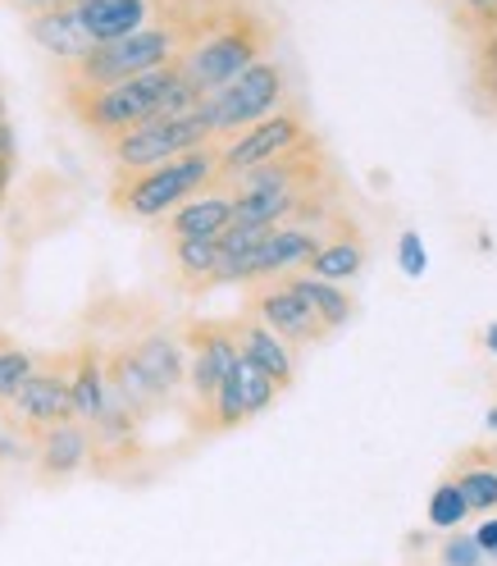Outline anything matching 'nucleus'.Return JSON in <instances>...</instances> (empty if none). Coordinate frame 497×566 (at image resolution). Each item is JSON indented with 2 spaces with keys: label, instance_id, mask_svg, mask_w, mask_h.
<instances>
[{
  "label": "nucleus",
  "instance_id": "1",
  "mask_svg": "<svg viewBox=\"0 0 497 566\" xmlns=\"http://www.w3.org/2000/svg\"><path fill=\"white\" fill-rule=\"evenodd\" d=\"M68 105L83 128H92L96 137H119L147 119H160V115H188L201 105V96L183 83L179 64H165L156 74H137V78H124V83H110V87H68Z\"/></svg>",
  "mask_w": 497,
  "mask_h": 566
},
{
  "label": "nucleus",
  "instance_id": "2",
  "mask_svg": "<svg viewBox=\"0 0 497 566\" xmlns=\"http://www.w3.org/2000/svg\"><path fill=\"white\" fill-rule=\"evenodd\" d=\"M220 184V147H197L179 160H165L156 169H141V174H119L115 184V206L124 210L128 220L141 224H160L169 210H179L188 197L205 192Z\"/></svg>",
  "mask_w": 497,
  "mask_h": 566
},
{
  "label": "nucleus",
  "instance_id": "3",
  "mask_svg": "<svg viewBox=\"0 0 497 566\" xmlns=\"http://www.w3.org/2000/svg\"><path fill=\"white\" fill-rule=\"evenodd\" d=\"M183 55L179 28L169 23H147L133 38H119L110 46H92L74 69H68V87H110L137 74H156V69L173 64Z\"/></svg>",
  "mask_w": 497,
  "mask_h": 566
},
{
  "label": "nucleus",
  "instance_id": "4",
  "mask_svg": "<svg viewBox=\"0 0 497 566\" xmlns=\"http://www.w3.org/2000/svg\"><path fill=\"white\" fill-rule=\"evenodd\" d=\"M288 101V74H283L278 60H256L252 69H242L233 83H224L220 92H210L197 111L210 128V137H233L242 128H252L261 119H269L274 111H283Z\"/></svg>",
  "mask_w": 497,
  "mask_h": 566
},
{
  "label": "nucleus",
  "instance_id": "5",
  "mask_svg": "<svg viewBox=\"0 0 497 566\" xmlns=\"http://www.w3.org/2000/svg\"><path fill=\"white\" fill-rule=\"evenodd\" d=\"M256 60H265V32L252 19H229L224 28L205 32L201 42L183 46V55L173 64H179L183 83L205 101L210 92H220L224 83H233L242 69H252Z\"/></svg>",
  "mask_w": 497,
  "mask_h": 566
},
{
  "label": "nucleus",
  "instance_id": "6",
  "mask_svg": "<svg viewBox=\"0 0 497 566\" xmlns=\"http://www.w3.org/2000/svg\"><path fill=\"white\" fill-rule=\"evenodd\" d=\"M210 142L215 137H210L201 111H188V115H160V119L137 124V128L105 142V151H110V165L119 174H141L165 160H179L197 147H210Z\"/></svg>",
  "mask_w": 497,
  "mask_h": 566
},
{
  "label": "nucleus",
  "instance_id": "7",
  "mask_svg": "<svg viewBox=\"0 0 497 566\" xmlns=\"http://www.w3.org/2000/svg\"><path fill=\"white\" fill-rule=\"evenodd\" d=\"M306 142H310V128H306L302 111H288V105H283V111H274L269 119L215 142L220 147V184H233L242 174H252L256 165H269L278 156L306 147Z\"/></svg>",
  "mask_w": 497,
  "mask_h": 566
},
{
  "label": "nucleus",
  "instance_id": "8",
  "mask_svg": "<svg viewBox=\"0 0 497 566\" xmlns=\"http://www.w3.org/2000/svg\"><path fill=\"white\" fill-rule=\"evenodd\" d=\"M183 352H188V394L192 402L205 411L210 398L220 394V384L233 375L237 366V338H233V325L224 321H201L188 329L183 338Z\"/></svg>",
  "mask_w": 497,
  "mask_h": 566
},
{
  "label": "nucleus",
  "instance_id": "9",
  "mask_svg": "<svg viewBox=\"0 0 497 566\" xmlns=\"http://www.w3.org/2000/svg\"><path fill=\"white\" fill-rule=\"evenodd\" d=\"M246 311H252V321H261L269 334H278L288 347H315V343L329 338L325 329H319L315 315H310V306L293 293L288 279L261 283V289L252 293V302H246Z\"/></svg>",
  "mask_w": 497,
  "mask_h": 566
},
{
  "label": "nucleus",
  "instance_id": "10",
  "mask_svg": "<svg viewBox=\"0 0 497 566\" xmlns=\"http://www.w3.org/2000/svg\"><path fill=\"white\" fill-rule=\"evenodd\" d=\"M10 416L23 424V430L42 434L51 424L74 420V394H68V357L55 366H38L28 375V384L14 394Z\"/></svg>",
  "mask_w": 497,
  "mask_h": 566
},
{
  "label": "nucleus",
  "instance_id": "11",
  "mask_svg": "<svg viewBox=\"0 0 497 566\" xmlns=\"http://www.w3.org/2000/svg\"><path fill=\"white\" fill-rule=\"evenodd\" d=\"M32 457H38V475L46 484H68L92 467L96 443H92V430L83 420H64V424H51V430L38 434Z\"/></svg>",
  "mask_w": 497,
  "mask_h": 566
},
{
  "label": "nucleus",
  "instance_id": "12",
  "mask_svg": "<svg viewBox=\"0 0 497 566\" xmlns=\"http://www.w3.org/2000/svg\"><path fill=\"white\" fill-rule=\"evenodd\" d=\"M128 352H133L137 370L147 375L151 394H156L160 407H165V402L183 388V379H188V352H183V343L173 338V334H165V329H156V334H147V338L128 343Z\"/></svg>",
  "mask_w": 497,
  "mask_h": 566
},
{
  "label": "nucleus",
  "instance_id": "13",
  "mask_svg": "<svg viewBox=\"0 0 497 566\" xmlns=\"http://www.w3.org/2000/svg\"><path fill=\"white\" fill-rule=\"evenodd\" d=\"M74 14L92 46H110L151 23V0H78Z\"/></svg>",
  "mask_w": 497,
  "mask_h": 566
},
{
  "label": "nucleus",
  "instance_id": "14",
  "mask_svg": "<svg viewBox=\"0 0 497 566\" xmlns=\"http://www.w3.org/2000/svg\"><path fill=\"white\" fill-rule=\"evenodd\" d=\"M233 338H237V357H246L261 375H269V379L278 384V394L297 379V357H293V347L283 343L278 334H269L261 321H252V315L233 321Z\"/></svg>",
  "mask_w": 497,
  "mask_h": 566
},
{
  "label": "nucleus",
  "instance_id": "15",
  "mask_svg": "<svg viewBox=\"0 0 497 566\" xmlns=\"http://www.w3.org/2000/svg\"><path fill=\"white\" fill-rule=\"evenodd\" d=\"M173 238H220L233 224V192L229 188H205L197 197H188L179 210H169L160 220Z\"/></svg>",
  "mask_w": 497,
  "mask_h": 566
},
{
  "label": "nucleus",
  "instance_id": "16",
  "mask_svg": "<svg viewBox=\"0 0 497 566\" xmlns=\"http://www.w3.org/2000/svg\"><path fill=\"white\" fill-rule=\"evenodd\" d=\"M68 394H74V420L96 424L101 411L110 407V379H105V352L78 347L68 357Z\"/></svg>",
  "mask_w": 497,
  "mask_h": 566
},
{
  "label": "nucleus",
  "instance_id": "17",
  "mask_svg": "<svg viewBox=\"0 0 497 566\" xmlns=\"http://www.w3.org/2000/svg\"><path fill=\"white\" fill-rule=\"evenodd\" d=\"M28 38L38 42L55 64H64V69H74L92 51V42H87V32H83L74 6H68V10H42V14H32L28 19Z\"/></svg>",
  "mask_w": 497,
  "mask_h": 566
},
{
  "label": "nucleus",
  "instance_id": "18",
  "mask_svg": "<svg viewBox=\"0 0 497 566\" xmlns=\"http://www.w3.org/2000/svg\"><path fill=\"white\" fill-rule=\"evenodd\" d=\"M293 293L310 306V315L319 321L325 334H338L351 325V315H357V302H351L347 283H329V279H315V274H288Z\"/></svg>",
  "mask_w": 497,
  "mask_h": 566
},
{
  "label": "nucleus",
  "instance_id": "19",
  "mask_svg": "<svg viewBox=\"0 0 497 566\" xmlns=\"http://www.w3.org/2000/svg\"><path fill=\"white\" fill-rule=\"evenodd\" d=\"M370 252L361 238H325L319 252L310 256V265L302 274H315V279H329V283H351L361 270H366Z\"/></svg>",
  "mask_w": 497,
  "mask_h": 566
},
{
  "label": "nucleus",
  "instance_id": "20",
  "mask_svg": "<svg viewBox=\"0 0 497 566\" xmlns=\"http://www.w3.org/2000/svg\"><path fill=\"white\" fill-rule=\"evenodd\" d=\"M173 270H179L183 283H215L220 270V242L215 238H173Z\"/></svg>",
  "mask_w": 497,
  "mask_h": 566
},
{
  "label": "nucleus",
  "instance_id": "21",
  "mask_svg": "<svg viewBox=\"0 0 497 566\" xmlns=\"http://www.w3.org/2000/svg\"><path fill=\"white\" fill-rule=\"evenodd\" d=\"M452 484L461 489V499H466L470 512H479V516L497 512V462H475L470 457V462L456 467Z\"/></svg>",
  "mask_w": 497,
  "mask_h": 566
},
{
  "label": "nucleus",
  "instance_id": "22",
  "mask_svg": "<svg viewBox=\"0 0 497 566\" xmlns=\"http://www.w3.org/2000/svg\"><path fill=\"white\" fill-rule=\"evenodd\" d=\"M466 516H470V507H466V499H461V489L452 484V475L438 480L430 503H424V521H430L434 530H443V535H452V530L466 525Z\"/></svg>",
  "mask_w": 497,
  "mask_h": 566
},
{
  "label": "nucleus",
  "instance_id": "23",
  "mask_svg": "<svg viewBox=\"0 0 497 566\" xmlns=\"http://www.w3.org/2000/svg\"><path fill=\"white\" fill-rule=\"evenodd\" d=\"M233 384H237V398H242L246 416H261V411H269V407L278 402V384H274L269 375H261L246 357H237V366H233Z\"/></svg>",
  "mask_w": 497,
  "mask_h": 566
},
{
  "label": "nucleus",
  "instance_id": "24",
  "mask_svg": "<svg viewBox=\"0 0 497 566\" xmlns=\"http://www.w3.org/2000/svg\"><path fill=\"white\" fill-rule=\"evenodd\" d=\"M32 370H38V357H32L28 347H19V343H6V338H0V407H10V402H14V394L28 384Z\"/></svg>",
  "mask_w": 497,
  "mask_h": 566
},
{
  "label": "nucleus",
  "instance_id": "25",
  "mask_svg": "<svg viewBox=\"0 0 497 566\" xmlns=\"http://www.w3.org/2000/svg\"><path fill=\"white\" fill-rule=\"evenodd\" d=\"M438 566H488V562H484L470 530H452V535L443 539V548H438Z\"/></svg>",
  "mask_w": 497,
  "mask_h": 566
},
{
  "label": "nucleus",
  "instance_id": "26",
  "mask_svg": "<svg viewBox=\"0 0 497 566\" xmlns=\"http://www.w3.org/2000/svg\"><path fill=\"white\" fill-rule=\"evenodd\" d=\"M398 270L406 279H424V274H430V247H424V238L415 229H406L398 238Z\"/></svg>",
  "mask_w": 497,
  "mask_h": 566
},
{
  "label": "nucleus",
  "instance_id": "27",
  "mask_svg": "<svg viewBox=\"0 0 497 566\" xmlns=\"http://www.w3.org/2000/svg\"><path fill=\"white\" fill-rule=\"evenodd\" d=\"M470 535H475V544H479L484 562H493V566H497V512H488V516L470 530Z\"/></svg>",
  "mask_w": 497,
  "mask_h": 566
},
{
  "label": "nucleus",
  "instance_id": "28",
  "mask_svg": "<svg viewBox=\"0 0 497 566\" xmlns=\"http://www.w3.org/2000/svg\"><path fill=\"white\" fill-rule=\"evenodd\" d=\"M10 179H14V128L6 124L0 128V197L10 192Z\"/></svg>",
  "mask_w": 497,
  "mask_h": 566
},
{
  "label": "nucleus",
  "instance_id": "29",
  "mask_svg": "<svg viewBox=\"0 0 497 566\" xmlns=\"http://www.w3.org/2000/svg\"><path fill=\"white\" fill-rule=\"evenodd\" d=\"M461 10H466V19L475 28H484V32L497 28V0H461Z\"/></svg>",
  "mask_w": 497,
  "mask_h": 566
},
{
  "label": "nucleus",
  "instance_id": "30",
  "mask_svg": "<svg viewBox=\"0 0 497 566\" xmlns=\"http://www.w3.org/2000/svg\"><path fill=\"white\" fill-rule=\"evenodd\" d=\"M23 10H32V14H42V10H68V6H78V0H19Z\"/></svg>",
  "mask_w": 497,
  "mask_h": 566
},
{
  "label": "nucleus",
  "instance_id": "31",
  "mask_svg": "<svg viewBox=\"0 0 497 566\" xmlns=\"http://www.w3.org/2000/svg\"><path fill=\"white\" fill-rule=\"evenodd\" d=\"M484 343H488V352H493V357H497V321L484 329Z\"/></svg>",
  "mask_w": 497,
  "mask_h": 566
},
{
  "label": "nucleus",
  "instance_id": "32",
  "mask_svg": "<svg viewBox=\"0 0 497 566\" xmlns=\"http://www.w3.org/2000/svg\"><path fill=\"white\" fill-rule=\"evenodd\" d=\"M488 434H493V439H497V402H493V407H488Z\"/></svg>",
  "mask_w": 497,
  "mask_h": 566
},
{
  "label": "nucleus",
  "instance_id": "33",
  "mask_svg": "<svg viewBox=\"0 0 497 566\" xmlns=\"http://www.w3.org/2000/svg\"><path fill=\"white\" fill-rule=\"evenodd\" d=\"M10 124V111H6V92H0V128Z\"/></svg>",
  "mask_w": 497,
  "mask_h": 566
}]
</instances>
